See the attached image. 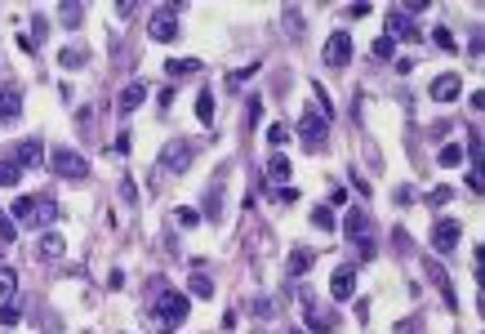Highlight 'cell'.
Masks as SVG:
<instances>
[{
    "instance_id": "6da1fadb",
    "label": "cell",
    "mask_w": 485,
    "mask_h": 334,
    "mask_svg": "<svg viewBox=\"0 0 485 334\" xmlns=\"http://www.w3.org/2000/svg\"><path fill=\"white\" fill-rule=\"evenodd\" d=\"M187 312H191V299L183 290H161V299H152V307L143 312V321H147L156 334H174L187 321Z\"/></svg>"
},
{
    "instance_id": "7a4b0ae2",
    "label": "cell",
    "mask_w": 485,
    "mask_h": 334,
    "mask_svg": "<svg viewBox=\"0 0 485 334\" xmlns=\"http://www.w3.org/2000/svg\"><path fill=\"white\" fill-rule=\"evenodd\" d=\"M45 165H50L58 178H85V174H89V161H85L76 147H54Z\"/></svg>"
},
{
    "instance_id": "3957f363",
    "label": "cell",
    "mask_w": 485,
    "mask_h": 334,
    "mask_svg": "<svg viewBox=\"0 0 485 334\" xmlns=\"http://www.w3.org/2000/svg\"><path fill=\"white\" fill-rule=\"evenodd\" d=\"M14 219H31V223H41V228H50V223L58 219V205L50 196H41V201L36 196H18L14 201Z\"/></svg>"
},
{
    "instance_id": "277c9868",
    "label": "cell",
    "mask_w": 485,
    "mask_h": 334,
    "mask_svg": "<svg viewBox=\"0 0 485 334\" xmlns=\"http://www.w3.org/2000/svg\"><path fill=\"white\" fill-rule=\"evenodd\" d=\"M343 232H347V241L361 245V259H374V236H370V214L365 210H347Z\"/></svg>"
},
{
    "instance_id": "5b68a950",
    "label": "cell",
    "mask_w": 485,
    "mask_h": 334,
    "mask_svg": "<svg viewBox=\"0 0 485 334\" xmlns=\"http://www.w3.org/2000/svg\"><path fill=\"white\" fill-rule=\"evenodd\" d=\"M298 134H303V147L307 152H317L325 143V116L317 112V107H307V112L298 116Z\"/></svg>"
},
{
    "instance_id": "8992f818",
    "label": "cell",
    "mask_w": 485,
    "mask_h": 334,
    "mask_svg": "<svg viewBox=\"0 0 485 334\" xmlns=\"http://www.w3.org/2000/svg\"><path fill=\"white\" fill-rule=\"evenodd\" d=\"M458 241H463V223H458V219H436V223H432V249L450 254Z\"/></svg>"
},
{
    "instance_id": "52a82bcc",
    "label": "cell",
    "mask_w": 485,
    "mask_h": 334,
    "mask_svg": "<svg viewBox=\"0 0 485 334\" xmlns=\"http://www.w3.org/2000/svg\"><path fill=\"white\" fill-rule=\"evenodd\" d=\"M152 41H161V45H169V41H178V9L174 5H161L156 9V18H152Z\"/></svg>"
},
{
    "instance_id": "ba28073f",
    "label": "cell",
    "mask_w": 485,
    "mask_h": 334,
    "mask_svg": "<svg viewBox=\"0 0 485 334\" xmlns=\"http://www.w3.org/2000/svg\"><path fill=\"white\" fill-rule=\"evenodd\" d=\"M45 161H50V152H45L41 138H22L18 147H14V165H18V170H41Z\"/></svg>"
},
{
    "instance_id": "9c48e42d",
    "label": "cell",
    "mask_w": 485,
    "mask_h": 334,
    "mask_svg": "<svg viewBox=\"0 0 485 334\" xmlns=\"http://www.w3.org/2000/svg\"><path fill=\"white\" fill-rule=\"evenodd\" d=\"M325 63H330L334 71L352 63V36H347V31H334L330 41H325Z\"/></svg>"
},
{
    "instance_id": "30bf717a",
    "label": "cell",
    "mask_w": 485,
    "mask_h": 334,
    "mask_svg": "<svg viewBox=\"0 0 485 334\" xmlns=\"http://www.w3.org/2000/svg\"><path fill=\"white\" fill-rule=\"evenodd\" d=\"M423 41V31L414 27V22H410V14L405 9H392V14H387V41Z\"/></svg>"
},
{
    "instance_id": "8fae6325",
    "label": "cell",
    "mask_w": 485,
    "mask_h": 334,
    "mask_svg": "<svg viewBox=\"0 0 485 334\" xmlns=\"http://www.w3.org/2000/svg\"><path fill=\"white\" fill-rule=\"evenodd\" d=\"M22 116V89L18 85H0V125H14Z\"/></svg>"
},
{
    "instance_id": "7c38bea8",
    "label": "cell",
    "mask_w": 485,
    "mask_h": 334,
    "mask_svg": "<svg viewBox=\"0 0 485 334\" xmlns=\"http://www.w3.org/2000/svg\"><path fill=\"white\" fill-rule=\"evenodd\" d=\"M161 161H165V170H178V174H183L187 165H191V143H183V138H178V143H165Z\"/></svg>"
},
{
    "instance_id": "4fadbf2b",
    "label": "cell",
    "mask_w": 485,
    "mask_h": 334,
    "mask_svg": "<svg viewBox=\"0 0 485 334\" xmlns=\"http://www.w3.org/2000/svg\"><path fill=\"white\" fill-rule=\"evenodd\" d=\"M428 94H432L436 103H454L458 94H463V80H458L454 71H445V76H436V80H432V89H428Z\"/></svg>"
},
{
    "instance_id": "5bb4252c",
    "label": "cell",
    "mask_w": 485,
    "mask_h": 334,
    "mask_svg": "<svg viewBox=\"0 0 485 334\" xmlns=\"http://www.w3.org/2000/svg\"><path fill=\"white\" fill-rule=\"evenodd\" d=\"M298 303H303V312H307V330H317V334H330V330H334V317L321 312V307L312 303V294H303Z\"/></svg>"
},
{
    "instance_id": "9a60e30c",
    "label": "cell",
    "mask_w": 485,
    "mask_h": 334,
    "mask_svg": "<svg viewBox=\"0 0 485 334\" xmlns=\"http://www.w3.org/2000/svg\"><path fill=\"white\" fill-rule=\"evenodd\" d=\"M428 281L436 285V290H441V299H445V307H450V312H458V294H454V285H450V277H445V272H441V263H428Z\"/></svg>"
},
{
    "instance_id": "2e32d148",
    "label": "cell",
    "mask_w": 485,
    "mask_h": 334,
    "mask_svg": "<svg viewBox=\"0 0 485 334\" xmlns=\"http://www.w3.org/2000/svg\"><path fill=\"white\" fill-rule=\"evenodd\" d=\"M352 285H356V263H343L330 277V294L334 299H352Z\"/></svg>"
},
{
    "instance_id": "e0dca14e",
    "label": "cell",
    "mask_w": 485,
    "mask_h": 334,
    "mask_svg": "<svg viewBox=\"0 0 485 334\" xmlns=\"http://www.w3.org/2000/svg\"><path fill=\"white\" fill-rule=\"evenodd\" d=\"M143 99H147V85H143V80H129V85L120 89V103L116 107L129 116V112H138V107H143Z\"/></svg>"
},
{
    "instance_id": "ac0fdd59",
    "label": "cell",
    "mask_w": 485,
    "mask_h": 334,
    "mask_svg": "<svg viewBox=\"0 0 485 334\" xmlns=\"http://www.w3.org/2000/svg\"><path fill=\"white\" fill-rule=\"evenodd\" d=\"M63 249H67L63 232H45L41 241H36V254H41V259H63Z\"/></svg>"
},
{
    "instance_id": "d6986e66",
    "label": "cell",
    "mask_w": 485,
    "mask_h": 334,
    "mask_svg": "<svg viewBox=\"0 0 485 334\" xmlns=\"http://www.w3.org/2000/svg\"><path fill=\"white\" fill-rule=\"evenodd\" d=\"M58 63H63L67 71H80L85 63H89V50H85V45H67V50L58 54Z\"/></svg>"
},
{
    "instance_id": "ffe728a7",
    "label": "cell",
    "mask_w": 485,
    "mask_h": 334,
    "mask_svg": "<svg viewBox=\"0 0 485 334\" xmlns=\"http://www.w3.org/2000/svg\"><path fill=\"white\" fill-rule=\"evenodd\" d=\"M187 290L196 294V299H214V277L196 268V272H191V281H187Z\"/></svg>"
},
{
    "instance_id": "44dd1931",
    "label": "cell",
    "mask_w": 485,
    "mask_h": 334,
    "mask_svg": "<svg viewBox=\"0 0 485 334\" xmlns=\"http://www.w3.org/2000/svg\"><path fill=\"white\" fill-rule=\"evenodd\" d=\"M58 18H63V27H80L85 22V5H58Z\"/></svg>"
},
{
    "instance_id": "7402d4cb",
    "label": "cell",
    "mask_w": 485,
    "mask_h": 334,
    "mask_svg": "<svg viewBox=\"0 0 485 334\" xmlns=\"http://www.w3.org/2000/svg\"><path fill=\"white\" fill-rule=\"evenodd\" d=\"M196 116H201V125H214V94H210V89H201V99H196Z\"/></svg>"
},
{
    "instance_id": "603a6c76",
    "label": "cell",
    "mask_w": 485,
    "mask_h": 334,
    "mask_svg": "<svg viewBox=\"0 0 485 334\" xmlns=\"http://www.w3.org/2000/svg\"><path fill=\"white\" fill-rule=\"evenodd\" d=\"M307 268H312V249H294L289 254V277H303Z\"/></svg>"
},
{
    "instance_id": "cb8c5ba5",
    "label": "cell",
    "mask_w": 485,
    "mask_h": 334,
    "mask_svg": "<svg viewBox=\"0 0 485 334\" xmlns=\"http://www.w3.org/2000/svg\"><path fill=\"white\" fill-rule=\"evenodd\" d=\"M196 67H201L196 58H169V63H165L169 76H187V71H196Z\"/></svg>"
},
{
    "instance_id": "d4e9b609",
    "label": "cell",
    "mask_w": 485,
    "mask_h": 334,
    "mask_svg": "<svg viewBox=\"0 0 485 334\" xmlns=\"http://www.w3.org/2000/svg\"><path fill=\"white\" fill-rule=\"evenodd\" d=\"M450 201H454V187H445V183H441V187H432V192H428V205H432V210L450 205Z\"/></svg>"
},
{
    "instance_id": "484cf974",
    "label": "cell",
    "mask_w": 485,
    "mask_h": 334,
    "mask_svg": "<svg viewBox=\"0 0 485 334\" xmlns=\"http://www.w3.org/2000/svg\"><path fill=\"white\" fill-rule=\"evenodd\" d=\"M445 165V170H454V165H463V147H458V143H450V147H441V157H436Z\"/></svg>"
},
{
    "instance_id": "4316f807",
    "label": "cell",
    "mask_w": 485,
    "mask_h": 334,
    "mask_svg": "<svg viewBox=\"0 0 485 334\" xmlns=\"http://www.w3.org/2000/svg\"><path fill=\"white\" fill-rule=\"evenodd\" d=\"M312 223H317L321 232H334V210L330 205H317V210H312Z\"/></svg>"
},
{
    "instance_id": "83f0119b",
    "label": "cell",
    "mask_w": 485,
    "mask_h": 334,
    "mask_svg": "<svg viewBox=\"0 0 485 334\" xmlns=\"http://www.w3.org/2000/svg\"><path fill=\"white\" fill-rule=\"evenodd\" d=\"M281 22H285V31L294 36V41L303 36V9H285V18H281Z\"/></svg>"
},
{
    "instance_id": "f1b7e54d",
    "label": "cell",
    "mask_w": 485,
    "mask_h": 334,
    "mask_svg": "<svg viewBox=\"0 0 485 334\" xmlns=\"http://www.w3.org/2000/svg\"><path fill=\"white\" fill-rule=\"evenodd\" d=\"M18 178H22V170H18L14 161H0V187H14Z\"/></svg>"
},
{
    "instance_id": "f546056e",
    "label": "cell",
    "mask_w": 485,
    "mask_h": 334,
    "mask_svg": "<svg viewBox=\"0 0 485 334\" xmlns=\"http://www.w3.org/2000/svg\"><path fill=\"white\" fill-rule=\"evenodd\" d=\"M268 174L276 178V183H285V178H289V157H272L268 161Z\"/></svg>"
},
{
    "instance_id": "4dcf8cb0",
    "label": "cell",
    "mask_w": 485,
    "mask_h": 334,
    "mask_svg": "<svg viewBox=\"0 0 485 334\" xmlns=\"http://www.w3.org/2000/svg\"><path fill=\"white\" fill-rule=\"evenodd\" d=\"M14 290H18V277L9 268H0V299H14Z\"/></svg>"
},
{
    "instance_id": "1f68e13d",
    "label": "cell",
    "mask_w": 485,
    "mask_h": 334,
    "mask_svg": "<svg viewBox=\"0 0 485 334\" xmlns=\"http://www.w3.org/2000/svg\"><path fill=\"white\" fill-rule=\"evenodd\" d=\"M432 41H436V45H441V50H445V54H458V45H454V36H450V31H445V27H436V31H432Z\"/></svg>"
},
{
    "instance_id": "d6a6232c",
    "label": "cell",
    "mask_w": 485,
    "mask_h": 334,
    "mask_svg": "<svg viewBox=\"0 0 485 334\" xmlns=\"http://www.w3.org/2000/svg\"><path fill=\"white\" fill-rule=\"evenodd\" d=\"M205 214H223V196H218V187H210V192H205Z\"/></svg>"
},
{
    "instance_id": "836d02e7",
    "label": "cell",
    "mask_w": 485,
    "mask_h": 334,
    "mask_svg": "<svg viewBox=\"0 0 485 334\" xmlns=\"http://www.w3.org/2000/svg\"><path fill=\"white\" fill-rule=\"evenodd\" d=\"M18 321H22L18 303H5V307H0V326H18Z\"/></svg>"
},
{
    "instance_id": "e575fe53",
    "label": "cell",
    "mask_w": 485,
    "mask_h": 334,
    "mask_svg": "<svg viewBox=\"0 0 485 334\" xmlns=\"http://www.w3.org/2000/svg\"><path fill=\"white\" fill-rule=\"evenodd\" d=\"M392 54H396V41L379 36V41H374V58H392Z\"/></svg>"
},
{
    "instance_id": "d590c367",
    "label": "cell",
    "mask_w": 485,
    "mask_h": 334,
    "mask_svg": "<svg viewBox=\"0 0 485 334\" xmlns=\"http://www.w3.org/2000/svg\"><path fill=\"white\" fill-rule=\"evenodd\" d=\"M276 201H285V205H294V201H298V187H289V183H281V187H276V192H272Z\"/></svg>"
},
{
    "instance_id": "8d00e7d4",
    "label": "cell",
    "mask_w": 485,
    "mask_h": 334,
    "mask_svg": "<svg viewBox=\"0 0 485 334\" xmlns=\"http://www.w3.org/2000/svg\"><path fill=\"white\" fill-rule=\"evenodd\" d=\"M268 143H272V147H281V143H289V129H285V125H272V129H268Z\"/></svg>"
},
{
    "instance_id": "74e56055",
    "label": "cell",
    "mask_w": 485,
    "mask_h": 334,
    "mask_svg": "<svg viewBox=\"0 0 485 334\" xmlns=\"http://www.w3.org/2000/svg\"><path fill=\"white\" fill-rule=\"evenodd\" d=\"M174 219H178V223H183V228H196V223H201V214L183 205V210H178V214H174Z\"/></svg>"
},
{
    "instance_id": "f35d334b",
    "label": "cell",
    "mask_w": 485,
    "mask_h": 334,
    "mask_svg": "<svg viewBox=\"0 0 485 334\" xmlns=\"http://www.w3.org/2000/svg\"><path fill=\"white\" fill-rule=\"evenodd\" d=\"M120 196H125L129 205H134V201H138V187H134V178H120Z\"/></svg>"
},
{
    "instance_id": "ab89813d",
    "label": "cell",
    "mask_w": 485,
    "mask_h": 334,
    "mask_svg": "<svg viewBox=\"0 0 485 334\" xmlns=\"http://www.w3.org/2000/svg\"><path fill=\"white\" fill-rule=\"evenodd\" d=\"M14 223H9V219H0V245H14Z\"/></svg>"
},
{
    "instance_id": "60d3db41",
    "label": "cell",
    "mask_w": 485,
    "mask_h": 334,
    "mask_svg": "<svg viewBox=\"0 0 485 334\" xmlns=\"http://www.w3.org/2000/svg\"><path fill=\"white\" fill-rule=\"evenodd\" d=\"M259 112H263V99H249V107H245V121L254 125V121H259Z\"/></svg>"
},
{
    "instance_id": "b9f144b4",
    "label": "cell",
    "mask_w": 485,
    "mask_h": 334,
    "mask_svg": "<svg viewBox=\"0 0 485 334\" xmlns=\"http://www.w3.org/2000/svg\"><path fill=\"white\" fill-rule=\"evenodd\" d=\"M254 312H259V317H272L276 303H272V299H259V303H254Z\"/></svg>"
},
{
    "instance_id": "7bdbcfd3",
    "label": "cell",
    "mask_w": 485,
    "mask_h": 334,
    "mask_svg": "<svg viewBox=\"0 0 485 334\" xmlns=\"http://www.w3.org/2000/svg\"><path fill=\"white\" fill-rule=\"evenodd\" d=\"M423 326H419V321H401V326H396V334H419Z\"/></svg>"
},
{
    "instance_id": "ee69618b",
    "label": "cell",
    "mask_w": 485,
    "mask_h": 334,
    "mask_svg": "<svg viewBox=\"0 0 485 334\" xmlns=\"http://www.w3.org/2000/svg\"><path fill=\"white\" fill-rule=\"evenodd\" d=\"M285 334H307V330H285Z\"/></svg>"
}]
</instances>
